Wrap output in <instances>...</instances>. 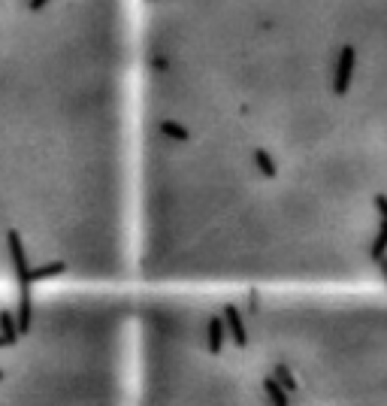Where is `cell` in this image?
<instances>
[{"instance_id":"6da1fadb","label":"cell","mask_w":387,"mask_h":406,"mask_svg":"<svg viewBox=\"0 0 387 406\" xmlns=\"http://www.w3.org/2000/svg\"><path fill=\"white\" fill-rule=\"evenodd\" d=\"M154 140L387 136V0H136L133 109Z\"/></svg>"},{"instance_id":"7a4b0ae2","label":"cell","mask_w":387,"mask_h":406,"mask_svg":"<svg viewBox=\"0 0 387 406\" xmlns=\"http://www.w3.org/2000/svg\"><path fill=\"white\" fill-rule=\"evenodd\" d=\"M136 0H0V127L133 113Z\"/></svg>"},{"instance_id":"3957f363","label":"cell","mask_w":387,"mask_h":406,"mask_svg":"<svg viewBox=\"0 0 387 406\" xmlns=\"http://www.w3.org/2000/svg\"><path fill=\"white\" fill-rule=\"evenodd\" d=\"M224 321H227V330H230V340H233V346L236 349H245L248 346V330H245V321H242V316H239V309L236 307H224Z\"/></svg>"},{"instance_id":"277c9868","label":"cell","mask_w":387,"mask_h":406,"mask_svg":"<svg viewBox=\"0 0 387 406\" xmlns=\"http://www.w3.org/2000/svg\"><path fill=\"white\" fill-rule=\"evenodd\" d=\"M206 346L209 355H221V349H224V316H212L206 321Z\"/></svg>"},{"instance_id":"5b68a950","label":"cell","mask_w":387,"mask_h":406,"mask_svg":"<svg viewBox=\"0 0 387 406\" xmlns=\"http://www.w3.org/2000/svg\"><path fill=\"white\" fill-rule=\"evenodd\" d=\"M70 270V264L67 261H45V264H40V267H34L31 270V282L34 285H40V282H45V279H58V276H64Z\"/></svg>"},{"instance_id":"8992f818","label":"cell","mask_w":387,"mask_h":406,"mask_svg":"<svg viewBox=\"0 0 387 406\" xmlns=\"http://www.w3.org/2000/svg\"><path fill=\"white\" fill-rule=\"evenodd\" d=\"M0 337L6 340V346H15L18 337H22V330H18V321H15V316L9 309L0 312Z\"/></svg>"},{"instance_id":"52a82bcc","label":"cell","mask_w":387,"mask_h":406,"mask_svg":"<svg viewBox=\"0 0 387 406\" xmlns=\"http://www.w3.org/2000/svg\"><path fill=\"white\" fill-rule=\"evenodd\" d=\"M263 391H266V398H270L272 406H291V394L275 382V376H266L263 379Z\"/></svg>"},{"instance_id":"ba28073f","label":"cell","mask_w":387,"mask_h":406,"mask_svg":"<svg viewBox=\"0 0 387 406\" xmlns=\"http://www.w3.org/2000/svg\"><path fill=\"white\" fill-rule=\"evenodd\" d=\"M275 382L282 385L288 394H300V385H297V379H293V373H291V367L288 364H275Z\"/></svg>"},{"instance_id":"9c48e42d","label":"cell","mask_w":387,"mask_h":406,"mask_svg":"<svg viewBox=\"0 0 387 406\" xmlns=\"http://www.w3.org/2000/svg\"><path fill=\"white\" fill-rule=\"evenodd\" d=\"M375 267H379L381 279H384V285H387V255H381V258H379V261H375Z\"/></svg>"},{"instance_id":"30bf717a","label":"cell","mask_w":387,"mask_h":406,"mask_svg":"<svg viewBox=\"0 0 387 406\" xmlns=\"http://www.w3.org/2000/svg\"><path fill=\"white\" fill-rule=\"evenodd\" d=\"M3 346H6V340H3V337H0V349H3Z\"/></svg>"},{"instance_id":"8fae6325","label":"cell","mask_w":387,"mask_h":406,"mask_svg":"<svg viewBox=\"0 0 387 406\" xmlns=\"http://www.w3.org/2000/svg\"><path fill=\"white\" fill-rule=\"evenodd\" d=\"M0 379H3V370H0Z\"/></svg>"}]
</instances>
